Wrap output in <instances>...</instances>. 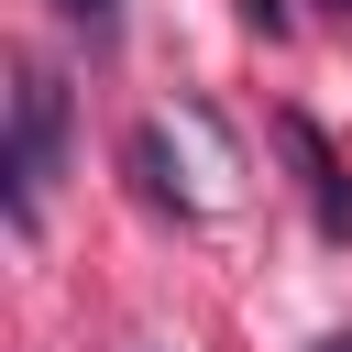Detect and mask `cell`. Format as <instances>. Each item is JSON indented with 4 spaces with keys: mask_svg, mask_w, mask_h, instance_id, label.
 <instances>
[{
    "mask_svg": "<svg viewBox=\"0 0 352 352\" xmlns=\"http://www.w3.org/2000/svg\"><path fill=\"white\" fill-rule=\"evenodd\" d=\"M66 143H77L66 77H55L44 55H11V121H0V209H11V231H22V242L44 231V187L66 176Z\"/></svg>",
    "mask_w": 352,
    "mask_h": 352,
    "instance_id": "1",
    "label": "cell"
},
{
    "mask_svg": "<svg viewBox=\"0 0 352 352\" xmlns=\"http://www.w3.org/2000/svg\"><path fill=\"white\" fill-rule=\"evenodd\" d=\"M275 143L297 154V187H308V220H319L330 242H352V176H341V154H330V132H319L308 110H275Z\"/></svg>",
    "mask_w": 352,
    "mask_h": 352,
    "instance_id": "2",
    "label": "cell"
},
{
    "mask_svg": "<svg viewBox=\"0 0 352 352\" xmlns=\"http://www.w3.org/2000/svg\"><path fill=\"white\" fill-rule=\"evenodd\" d=\"M132 176H143V198H154V209H165V220H198V198H187V187H176V176H165V132H154V121H143V132H132Z\"/></svg>",
    "mask_w": 352,
    "mask_h": 352,
    "instance_id": "3",
    "label": "cell"
},
{
    "mask_svg": "<svg viewBox=\"0 0 352 352\" xmlns=\"http://www.w3.org/2000/svg\"><path fill=\"white\" fill-rule=\"evenodd\" d=\"M55 11H66V22H77V33H88V44H99V55H110V44H121V0H55Z\"/></svg>",
    "mask_w": 352,
    "mask_h": 352,
    "instance_id": "4",
    "label": "cell"
},
{
    "mask_svg": "<svg viewBox=\"0 0 352 352\" xmlns=\"http://www.w3.org/2000/svg\"><path fill=\"white\" fill-rule=\"evenodd\" d=\"M253 11V33H286V0H242Z\"/></svg>",
    "mask_w": 352,
    "mask_h": 352,
    "instance_id": "5",
    "label": "cell"
},
{
    "mask_svg": "<svg viewBox=\"0 0 352 352\" xmlns=\"http://www.w3.org/2000/svg\"><path fill=\"white\" fill-rule=\"evenodd\" d=\"M308 352H352V330H330V341H308Z\"/></svg>",
    "mask_w": 352,
    "mask_h": 352,
    "instance_id": "6",
    "label": "cell"
},
{
    "mask_svg": "<svg viewBox=\"0 0 352 352\" xmlns=\"http://www.w3.org/2000/svg\"><path fill=\"white\" fill-rule=\"evenodd\" d=\"M330 11H352V0H330Z\"/></svg>",
    "mask_w": 352,
    "mask_h": 352,
    "instance_id": "7",
    "label": "cell"
}]
</instances>
